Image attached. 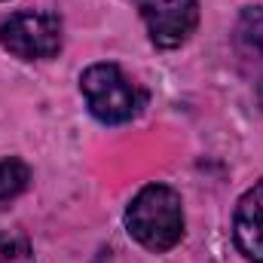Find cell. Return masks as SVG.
<instances>
[{"label":"cell","mask_w":263,"mask_h":263,"mask_svg":"<svg viewBox=\"0 0 263 263\" xmlns=\"http://www.w3.org/2000/svg\"><path fill=\"white\" fill-rule=\"evenodd\" d=\"M0 46L15 59H52L62 49V22L52 12H15L0 25Z\"/></svg>","instance_id":"cell-3"},{"label":"cell","mask_w":263,"mask_h":263,"mask_svg":"<svg viewBox=\"0 0 263 263\" xmlns=\"http://www.w3.org/2000/svg\"><path fill=\"white\" fill-rule=\"evenodd\" d=\"M126 227L132 239L147 251H168L184 236V208L181 196L165 184H150L132 199L126 211Z\"/></svg>","instance_id":"cell-1"},{"label":"cell","mask_w":263,"mask_h":263,"mask_svg":"<svg viewBox=\"0 0 263 263\" xmlns=\"http://www.w3.org/2000/svg\"><path fill=\"white\" fill-rule=\"evenodd\" d=\"M233 49L242 70L263 83V6H248L233 31Z\"/></svg>","instance_id":"cell-6"},{"label":"cell","mask_w":263,"mask_h":263,"mask_svg":"<svg viewBox=\"0 0 263 263\" xmlns=\"http://www.w3.org/2000/svg\"><path fill=\"white\" fill-rule=\"evenodd\" d=\"M28 181H31V168L22 159H15V156L0 159V202L15 199L28 187Z\"/></svg>","instance_id":"cell-7"},{"label":"cell","mask_w":263,"mask_h":263,"mask_svg":"<svg viewBox=\"0 0 263 263\" xmlns=\"http://www.w3.org/2000/svg\"><path fill=\"white\" fill-rule=\"evenodd\" d=\"M233 236L248 260L263 263V178L239 199L233 217Z\"/></svg>","instance_id":"cell-5"},{"label":"cell","mask_w":263,"mask_h":263,"mask_svg":"<svg viewBox=\"0 0 263 263\" xmlns=\"http://www.w3.org/2000/svg\"><path fill=\"white\" fill-rule=\"evenodd\" d=\"M80 89L86 95V104H89L92 117L107 123V126L129 123L147 104V92L138 83H132L117 65L86 67L83 77H80Z\"/></svg>","instance_id":"cell-2"},{"label":"cell","mask_w":263,"mask_h":263,"mask_svg":"<svg viewBox=\"0 0 263 263\" xmlns=\"http://www.w3.org/2000/svg\"><path fill=\"white\" fill-rule=\"evenodd\" d=\"M150 40L159 49H175L190 40L199 25V3L196 0H150L141 9Z\"/></svg>","instance_id":"cell-4"},{"label":"cell","mask_w":263,"mask_h":263,"mask_svg":"<svg viewBox=\"0 0 263 263\" xmlns=\"http://www.w3.org/2000/svg\"><path fill=\"white\" fill-rule=\"evenodd\" d=\"M141 3H150V0H141Z\"/></svg>","instance_id":"cell-9"},{"label":"cell","mask_w":263,"mask_h":263,"mask_svg":"<svg viewBox=\"0 0 263 263\" xmlns=\"http://www.w3.org/2000/svg\"><path fill=\"white\" fill-rule=\"evenodd\" d=\"M0 263H37V260H34V251L28 248L25 239L0 236Z\"/></svg>","instance_id":"cell-8"}]
</instances>
